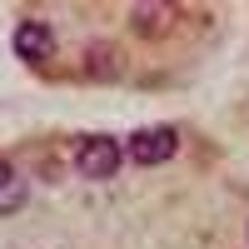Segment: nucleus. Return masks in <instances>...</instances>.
I'll list each match as a JSON object with an SVG mask.
<instances>
[{"mask_svg":"<svg viewBox=\"0 0 249 249\" xmlns=\"http://www.w3.org/2000/svg\"><path fill=\"white\" fill-rule=\"evenodd\" d=\"M170 20H175V10H170V5H135V10H130V25H135V30H144V35H160Z\"/></svg>","mask_w":249,"mask_h":249,"instance_id":"5","label":"nucleus"},{"mask_svg":"<svg viewBox=\"0 0 249 249\" xmlns=\"http://www.w3.org/2000/svg\"><path fill=\"white\" fill-rule=\"evenodd\" d=\"M175 150H179V135L170 130V124H144V130H135L130 144H124V155H130L135 164H144V170H150V164H164Z\"/></svg>","mask_w":249,"mask_h":249,"instance_id":"2","label":"nucleus"},{"mask_svg":"<svg viewBox=\"0 0 249 249\" xmlns=\"http://www.w3.org/2000/svg\"><path fill=\"white\" fill-rule=\"evenodd\" d=\"M124 160H130V155H124V144L115 135H85L75 144V170L85 179H110Z\"/></svg>","mask_w":249,"mask_h":249,"instance_id":"1","label":"nucleus"},{"mask_svg":"<svg viewBox=\"0 0 249 249\" xmlns=\"http://www.w3.org/2000/svg\"><path fill=\"white\" fill-rule=\"evenodd\" d=\"M10 45H15L20 60H30V65H45V60L55 55V30H50V25H40V20H20Z\"/></svg>","mask_w":249,"mask_h":249,"instance_id":"3","label":"nucleus"},{"mask_svg":"<svg viewBox=\"0 0 249 249\" xmlns=\"http://www.w3.org/2000/svg\"><path fill=\"white\" fill-rule=\"evenodd\" d=\"M25 195H30L25 190V175H20L10 160H0V214H15L20 204H25Z\"/></svg>","mask_w":249,"mask_h":249,"instance_id":"4","label":"nucleus"}]
</instances>
